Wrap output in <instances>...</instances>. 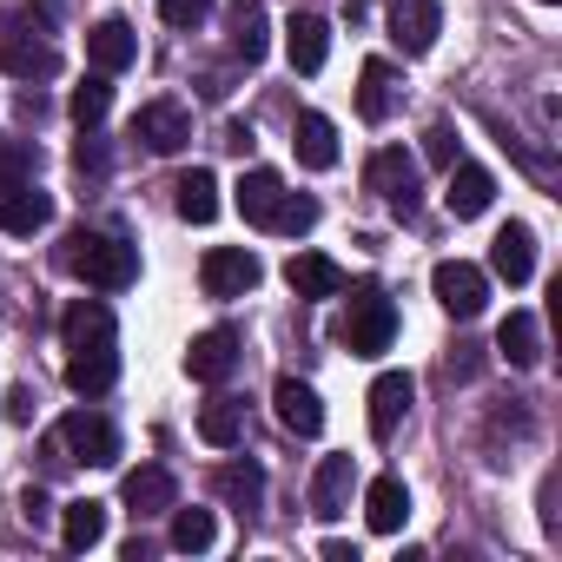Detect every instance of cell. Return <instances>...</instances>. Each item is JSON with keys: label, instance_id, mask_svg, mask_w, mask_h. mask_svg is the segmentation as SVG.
Returning <instances> with one entry per match:
<instances>
[{"label": "cell", "instance_id": "obj_1", "mask_svg": "<svg viewBox=\"0 0 562 562\" xmlns=\"http://www.w3.org/2000/svg\"><path fill=\"white\" fill-rule=\"evenodd\" d=\"M60 338H67V384L80 397H100L113 391L120 378V325L100 299H74L67 318H60Z\"/></svg>", "mask_w": 562, "mask_h": 562}, {"label": "cell", "instance_id": "obj_2", "mask_svg": "<svg viewBox=\"0 0 562 562\" xmlns=\"http://www.w3.org/2000/svg\"><path fill=\"white\" fill-rule=\"evenodd\" d=\"M60 265L80 278V285H93V292H126L133 278H139V251L126 245V238H113V232H67L60 238Z\"/></svg>", "mask_w": 562, "mask_h": 562}, {"label": "cell", "instance_id": "obj_3", "mask_svg": "<svg viewBox=\"0 0 562 562\" xmlns=\"http://www.w3.org/2000/svg\"><path fill=\"white\" fill-rule=\"evenodd\" d=\"M0 67L14 80H54L60 74V47L47 41V14H8L0 21Z\"/></svg>", "mask_w": 562, "mask_h": 562}, {"label": "cell", "instance_id": "obj_4", "mask_svg": "<svg viewBox=\"0 0 562 562\" xmlns=\"http://www.w3.org/2000/svg\"><path fill=\"white\" fill-rule=\"evenodd\" d=\"M54 443H60L67 463H93V470H106V463L120 457V430H113L100 411H67L60 430H54Z\"/></svg>", "mask_w": 562, "mask_h": 562}, {"label": "cell", "instance_id": "obj_5", "mask_svg": "<svg viewBox=\"0 0 562 562\" xmlns=\"http://www.w3.org/2000/svg\"><path fill=\"white\" fill-rule=\"evenodd\" d=\"M258 278H265V265H258V251H245V245H212V251L199 258L205 299H245Z\"/></svg>", "mask_w": 562, "mask_h": 562}, {"label": "cell", "instance_id": "obj_6", "mask_svg": "<svg viewBox=\"0 0 562 562\" xmlns=\"http://www.w3.org/2000/svg\"><path fill=\"white\" fill-rule=\"evenodd\" d=\"M430 292H437V305L450 312V318H483V305H490V278L470 265V258H443L437 271H430Z\"/></svg>", "mask_w": 562, "mask_h": 562}, {"label": "cell", "instance_id": "obj_7", "mask_svg": "<svg viewBox=\"0 0 562 562\" xmlns=\"http://www.w3.org/2000/svg\"><path fill=\"white\" fill-rule=\"evenodd\" d=\"M364 186H371L397 218H411V212H417V159H411L404 146H378V153H371V166H364Z\"/></svg>", "mask_w": 562, "mask_h": 562}, {"label": "cell", "instance_id": "obj_8", "mask_svg": "<svg viewBox=\"0 0 562 562\" xmlns=\"http://www.w3.org/2000/svg\"><path fill=\"white\" fill-rule=\"evenodd\" d=\"M391 338H397V305H391L384 292H358V299H351V325H345L351 358H384Z\"/></svg>", "mask_w": 562, "mask_h": 562}, {"label": "cell", "instance_id": "obj_9", "mask_svg": "<svg viewBox=\"0 0 562 562\" xmlns=\"http://www.w3.org/2000/svg\"><path fill=\"white\" fill-rule=\"evenodd\" d=\"M133 139H146V153H179L192 139V113L179 100H146L133 113Z\"/></svg>", "mask_w": 562, "mask_h": 562}, {"label": "cell", "instance_id": "obj_10", "mask_svg": "<svg viewBox=\"0 0 562 562\" xmlns=\"http://www.w3.org/2000/svg\"><path fill=\"white\" fill-rule=\"evenodd\" d=\"M41 225H54V192H41L34 179L0 186V232L27 238V232H41Z\"/></svg>", "mask_w": 562, "mask_h": 562}, {"label": "cell", "instance_id": "obj_11", "mask_svg": "<svg viewBox=\"0 0 562 562\" xmlns=\"http://www.w3.org/2000/svg\"><path fill=\"white\" fill-rule=\"evenodd\" d=\"M437 27H443V8L437 0H391V41L417 60L437 47Z\"/></svg>", "mask_w": 562, "mask_h": 562}, {"label": "cell", "instance_id": "obj_12", "mask_svg": "<svg viewBox=\"0 0 562 562\" xmlns=\"http://www.w3.org/2000/svg\"><path fill=\"white\" fill-rule=\"evenodd\" d=\"M186 371H192L199 384H225V378L238 371V331H232V325L199 331V338H192V351H186Z\"/></svg>", "mask_w": 562, "mask_h": 562}, {"label": "cell", "instance_id": "obj_13", "mask_svg": "<svg viewBox=\"0 0 562 562\" xmlns=\"http://www.w3.org/2000/svg\"><path fill=\"white\" fill-rule=\"evenodd\" d=\"M87 60H93V74H126V67L139 60V34H133V21L106 14V21L87 34Z\"/></svg>", "mask_w": 562, "mask_h": 562}, {"label": "cell", "instance_id": "obj_14", "mask_svg": "<svg viewBox=\"0 0 562 562\" xmlns=\"http://www.w3.org/2000/svg\"><path fill=\"white\" fill-rule=\"evenodd\" d=\"M364 404H371V437L384 443V437H391V430L411 417V404H417V384H411V371H384V378L371 384V397H364Z\"/></svg>", "mask_w": 562, "mask_h": 562}, {"label": "cell", "instance_id": "obj_15", "mask_svg": "<svg viewBox=\"0 0 562 562\" xmlns=\"http://www.w3.org/2000/svg\"><path fill=\"white\" fill-rule=\"evenodd\" d=\"M120 503H126L133 516H166V509L179 503V483H172L166 463H139V470L120 483Z\"/></svg>", "mask_w": 562, "mask_h": 562}, {"label": "cell", "instance_id": "obj_16", "mask_svg": "<svg viewBox=\"0 0 562 562\" xmlns=\"http://www.w3.org/2000/svg\"><path fill=\"white\" fill-rule=\"evenodd\" d=\"M490 271L503 278V285H529V278H536V232L509 218L496 232V245H490Z\"/></svg>", "mask_w": 562, "mask_h": 562}, {"label": "cell", "instance_id": "obj_17", "mask_svg": "<svg viewBox=\"0 0 562 562\" xmlns=\"http://www.w3.org/2000/svg\"><path fill=\"white\" fill-rule=\"evenodd\" d=\"M271 404H278V424H285L292 437H318V430H325V404H318V391L299 384V378H278Z\"/></svg>", "mask_w": 562, "mask_h": 562}, {"label": "cell", "instance_id": "obj_18", "mask_svg": "<svg viewBox=\"0 0 562 562\" xmlns=\"http://www.w3.org/2000/svg\"><path fill=\"white\" fill-rule=\"evenodd\" d=\"M490 199H496V179H490V166H470V159H457V166H450V186H443V205H450L457 218H483V212H490Z\"/></svg>", "mask_w": 562, "mask_h": 562}, {"label": "cell", "instance_id": "obj_19", "mask_svg": "<svg viewBox=\"0 0 562 562\" xmlns=\"http://www.w3.org/2000/svg\"><path fill=\"white\" fill-rule=\"evenodd\" d=\"M278 205H285V179H278L271 166H251V172L238 179V212H245V225H265V232H271Z\"/></svg>", "mask_w": 562, "mask_h": 562}, {"label": "cell", "instance_id": "obj_20", "mask_svg": "<svg viewBox=\"0 0 562 562\" xmlns=\"http://www.w3.org/2000/svg\"><path fill=\"white\" fill-rule=\"evenodd\" d=\"M285 285H292L299 299L318 305V299H338V292H345V271H338L325 251H299V258L285 265Z\"/></svg>", "mask_w": 562, "mask_h": 562}, {"label": "cell", "instance_id": "obj_21", "mask_svg": "<svg viewBox=\"0 0 562 562\" xmlns=\"http://www.w3.org/2000/svg\"><path fill=\"white\" fill-rule=\"evenodd\" d=\"M212 490H218L238 516H258V503H265V470H258L251 457H232V463H218Z\"/></svg>", "mask_w": 562, "mask_h": 562}, {"label": "cell", "instance_id": "obj_22", "mask_svg": "<svg viewBox=\"0 0 562 562\" xmlns=\"http://www.w3.org/2000/svg\"><path fill=\"white\" fill-rule=\"evenodd\" d=\"M351 483H358V463L351 457H325L318 463V476H312V516H345V503H351Z\"/></svg>", "mask_w": 562, "mask_h": 562}, {"label": "cell", "instance_id": "obj_23", "mask_svg": "<svg viewBox=\"0 0 562 562\" xmlns=\"http://www.w3.org/2000/svg\"><path fill=\"white\" fill-rule=\"evenodd\" d=\"M404 516H411V490H404V476H371V490H364V522H371L378 536H397Z\"/></svg>", "mask_w": 562, "mask_h": 562}, {"label": "cell", "instance_id": "obj_24", "mask_svg": "<svg viewBox=\"0 0 562 562\" xmlns=\"http://www.w3.org/2000/svg\"><path fill=\"white\" fill-rule=\"evenodd\" d=\"M285 54H292V74H318L325 54H331V27H325L318 14H292V27H285Z\"/></svg>", "mask_w": 562, "mask_h": 562}, {"label": "cell", "instance_id": "obj_25", "mask_svg": "<svg viewBox=\"0 0 562 562\" xmlns=\"http://www.w3.org/2000/svg\"><path fill=\"white\" fill-rule=\"evenodd\" d=\"M391 106H397V67H391V60H364V67H358V113H364L371 126H384Z\"/></svg>", "mask_w": 562, "mask_h": 562}, {"label": "cell", "instance_id": "obj_26", "mask_svg": "<svg viewBox=\"0 0 562 562\" xmlns=\"http://www.w3.org/2000/svg\"><path fill=\"white\" fill-rule=\"evenodd\" d=\"M292 146H299V159H305L312 172H331V166H338V126H331L325 113H299Z\"/></svg>", "mask_w": 562, "mask_h": 562}, {"label": "cell", "instance_id": "obj_27", "mask_svg": "<svg viewBox=\"0 0 562 562\" xmlns=\"http://www.w3.org/2000/svg\"><path fill=\"white\" fill-rule=\"evenodd\" d=\"M496 351H503L516 371H536V364H542V325H536V312H509L503 331H496Z\"/></svg>", "mask_w": 562, "mask_h": 562}, {"label": "cell", "instance_id": "obj_28", "mask_svg": "<svg viewBox=\"0 0 562 562\" xmlns=\"http://www.w3.org/2000/svg\"><path fill=\"white\" fill-rule=\"evenodd\" d=\"M60 542H67L74 555L100 549V542H106V503H93V496L67 503V509H60Z\"/></svg>", "mask_w": 562, "mask_h": 562}, {"label": "cell", "instance_id": "obj_29", "mask_svg": "<svg viewBox=\"0 0 562 562\" xmlns=\"http://www.w3.org/2000/svg\"><path fill=\"white\" fill-rule=\"evenodd\" d=\"M271 47V27H265V0H232V54L245 67H258Z\"/></svg>", "mask_w": 562, "mask_h": 562}, {"label": "cell", "instance_id": "obj_30", "mask_svg": "<svg viewBox=\"0 0 562 562\" xmlns=\"http://www.w3.org/2000/svg\"><path fill=\"white\" fill-rule=\"evenodd\" d=\"M172 192H179L172 205H179V218H186V225H212V218H218V179H212L205 166H192Z\"/></svg>", "mask_w": 562, "mask_h": 562}, {"label": "cell", "instance_id": "obj_31", "mask_svg": "<svg viewBox=\"0 0 562 562\" xmlns=\"http://www.w3.org/2000/svg\"><path fill=\"white\" fill-rule=\"evenodd\" d=\"M199 437H205L212 450H232V443L245 437V411H238L232 397H212V404L199 411Z\"/></svg>", "mask_w": 562, "mask_h": 562}, {"label": "cell", "instance_id": "obj_32", "mask_svg": "<svg viewBox=\"0 0 562 562\" xmlns=\"http://www.w3.org/2000/svg\"><path fill=\"white\" fill-rule=\"evenodd\" d=\"M212 542H218L212 509H172V549H179V555H205Z\"/></svg>", "mask_w": 562, "mask_h": 562}, {"label": "cell", "instance_id": "obj_33", "mask_svg": "<svg viewBox=\"0 0 562 562\" xmlns=\"http://www.w3.org/2000/svg\"><path fill=\"white\" fill-rule=\"evenodd\" d=\"M67 106H74V120H80V126H100V120H106V106H113V74H93V80H80Z\"/></svg>", "mask_w": 562, "mask_h": 562}, {"label": "cell", "instance_id": "obj_34", "mask_svg": "<svg viewBox=\"0 0 562 562\" xmlns=\"http://www.w3.org/2000/svg\"><path fill=\"white\" fill-rule=\"evenodd\" d=\"M34 166H41V146L34 139H0V186L34 179Z\"/></svg>", "mask_w": 562, "mask_h": 562}, {"label": "cell", "instance_id": "obj_35", "mask_svg": "<svg viewBox=\"0 0 562 562\" xmlns=\"http://www.w3.org/2000/svg\"><path fill=\"white\" fill-rule=\"evenodd\" d=\"M318 225V199H299V192H285V205H278V218H271V232H312Z\"/></svg>", "mask_w": 562, "mask_h": 562}, {"label": "cell", "instance_id": "obj_36", "mask_svg": "<svg viewBox=\"0 0 562 562\" xmlns=\"http://www.w3.org/2000/svg\"><path fill=\"white\" fill-rule=\"evenodd\" d=\"M212 8H218V0H159V21L186 34V27H205V14H212Z\"/></svg>", "mask_w": 562, "mask_h": 562}, {"label": "cell", "instance_id": "obj_37", "mask_svg": "<svg viewBox=\"0 0 562 562\" xmlns=\"http://www.w3.org/2000/svg\"><path fill=\"white\" fill-rule=\"evenodd\" d=\"M74 166H80V172H93V179L106 172V139H100L93 126H80V146H74Z\"/></svg>", "mask_w": 562, "mask_h": 562}, {"label": "cell", "instance_id": "obj_38", "mask_svg": "<svg viewBox=\"0 0 562 562\" xmlns=\"http://www.w3.org/2000/svg\"><path fill=\"white\" fill-rule=\"evenodd\" d=\"M424 153H430L437 166H457V133H450V126H430V133H424Z\"/></svg>", "mask_w": 562, "mask_h": 562}, {"label": "cell", "instance_id": "obj_39", "mask_svg": "<svg viewBox=\"0 0 562 562\" xmlns=\"http://www.w3.org/2000/svg\"><path fill=\"white\" fill-rule=\"evenodd\" d=\"M21 516H27V522H47V516H54L47 490H27V496H21Z\"/></svg>", "mask_w": 562, "mask_h": 562}, {"label": "cell", "instance_id": "obj_40", "mask_svg": "<svg viewBox=\"0 0 562 562\" xmlns=\"http://www.w3.org/2000/svg\"><path fill=\"white\" fill-rule=\"evenodd\" d=\"M34 417V391H8V424H27Z\"/></svg>", "mask_w": 562, "mask_h": 562}, {"label": "cell", "instance_id": "obj_41", "mask_svg": "<svg viewBox=\"0 0 562 562\" xmlns=\"http://www.w3.org/2000/svg\"><path fill=\"white\" fill-rule=\"evenodd\" d=\"M542 8H555V0H542Z\"/></svg>", "mask_w": 562, "mask_h": 562}]
</instances>
